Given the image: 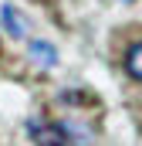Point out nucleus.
Masks as SVG:
<instances>
[{"label": "nucleus", "instance_id": "obj_3", "mask_svg": "<svg viewBox=\"0 0 142 146\" xmlns=\"http://www.w3.org/2000/svg\"><path fill=\"white\" fill-rule=\"evenodd\" d=\"M31 58H34L37 65L51 68V65L58 61V51H54V44H47V41H31Z\"/></svg>", "mask_w": 142, "mask_h": 146}, {"label": "nucleus", "instance_id": "obj_2", "mask_svg": "<svg viewBox=\"0 0 142 146\" xmlns=\"http://www.w3.org/2000/svg\"><path fill=\"white\" fill-rule=\"evenodd\" d=\"M0 17H3L10 37H24V34H27V21H24V14H20L14 3H3V7H0Z\"/></svg>", "mask_w": 142, "mask_h": 146}, {"label": "nucleus", "instance_id": "obj_4", "mask_svg": "<svg viewBox=\"0 0 142 146\" xmlns=\"http://www.w3.org/2000/svg\"><path fill=\"white\" fill-rule=\"evenodd\" d=\"M125 72L132 75L135 82H142V41L129 48V54H125Z\"/></svg>", "mask_w": 142, "mask_h": 146}, {"label": "nucleus", "instance_id": "obj_1", "mask_svg": "<svg viewBox=\"0 0 142 146\" xmlns=\"http://www.w3.org/2000/svg\"><path fill=\"white\" fill-rule=\"evenodd\" d=\"M34 146H68V126L61 122H31Z\"/></svg>", "mask_w": 142, "mask_h": 146}]
</instances>
